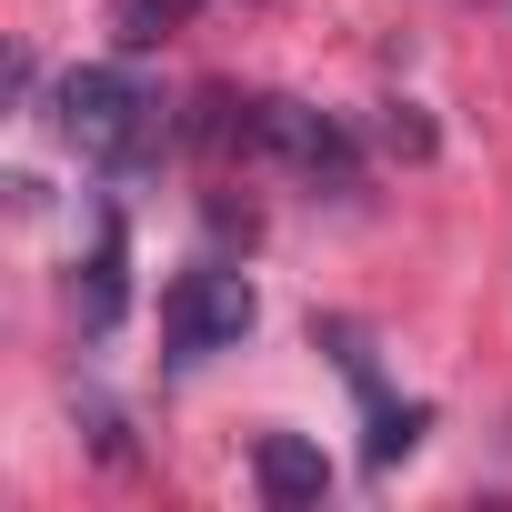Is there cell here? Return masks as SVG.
I'll return each instance as SVG.
<instances>
[{
  "instance_id": "6da1fadb",
  "label": "cell",
  "mask_w": 512,
  "mask_h": 512,
  "mask_svg": "<svg viewBox=\"0 0 512 512\" xmlns=\"http://www.w3.org/2000/svg\"><path fill=\"white\" fill-rule=\"evenodd\" d=\"M191 141H211V151H231V161H262V171H292V181H312V191H352L362 181V141L332 121V111H312V101H292V91H201V111H191Z\"/></svg>"
},
{
  "instance_id": "7a4b0ae2",
  "label": "cell",
  "mask_w": 512,
  "mask_h": 512,
  "mask_svg": "<svg viewBox=\"0 0 512 512\" xmlns=\"http://www.w3.org/2000/svg\"><path fill=\"white\" fill-rule=\"evenodd\" d=\"M51 121H61V141H71L81 161H101V171H131V161H151V151L171 141V111H161V91H151L131 61H81V71L51 91Z\"/></svg>"
},
{
  "instance_id": "3957f363",
  "label": "cell",
  "mask_w": 512,
  "mask_h": 512,
  "mask_svg": "<svg viewBox=\"0 0 512 512\" xmlns=\"http://www.w3.org/2000/svg\"><path fill=\"white\" fill-rule=\"evenodd\" d=\"M251 322H262V302H251V282L221 272V262H201V272H181V282L161 292V342H171V362H211V352H231Z\"/></svg>"
},
{
  "instance_id": "277c9868",
  "label": "cell",
  "mask_w": 512,
  "mask_h": 512,
  "mask_svg": "<svg viewBox=\"0 0 512 512\" xmlns=\"http://www.w3.org/2000/svg\"><path fill=\"white\" fill-rule=\"evenodd\" d=\"M251 472H262V492H272L282 512H302V502L332 492V462H322V442H302V432H262V442H251Z\"/></svg>"
},
{
  "instance_id": "5b68a950",
  "label": "cell",
  "mask_w": 512,
  "mask_h": 512,
  "mask_svg": "<svg viewBox=\"0 0 512 512\" xmlns=\"http://www.w3.org/2000/svg\"><path fill=\"white\" fill-rule=\"evenodd\" d=\"M71 302H81V322H91V332H111V322H121V221H101V251H91V272L71 282Z\"/></svg>"
},
{
  "instance_id": "8992f818",
  "label": "cell",
  "mask_w": 512,
  "mask_h": 512,
  "mask_svg": "<svg viewBox=\"0 0 512 512\" xmlns=\"http://www.w3.org/2000/svg\"><path fill=\"white\" fill-rule=\"evenodd\" d=\"M191 11H201V0H111V21H121V41H131V51L171 41V31H181Z\"/></svg>"
}]
</instances>
